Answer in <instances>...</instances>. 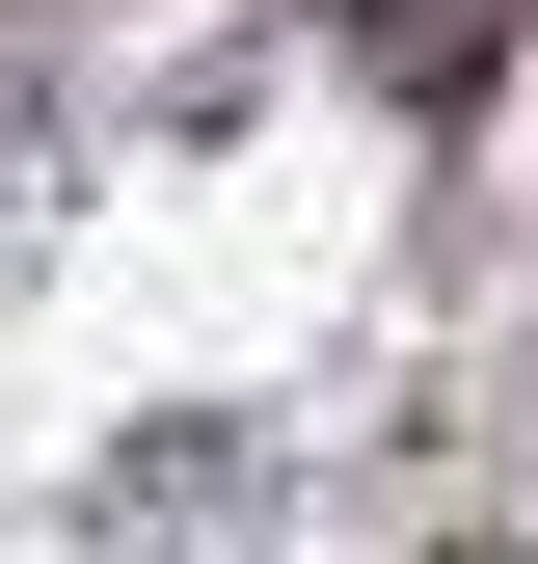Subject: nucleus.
Masks as SVG:
<instances>
[{"label": "nucleus", "mask_w": 538, "mask_h": 564, "mask_svg": "<svg viewBox=\"0 0 538 564\" xmlns=\"http://www.w3.org/2000/svg\"><path fill=\"white\" fill-rule=\"evenodd\" d=\"M458 28H485V0H377V54H458Z\"/></svg>", "instance_id": "f257e3e1"}]
</instances>
